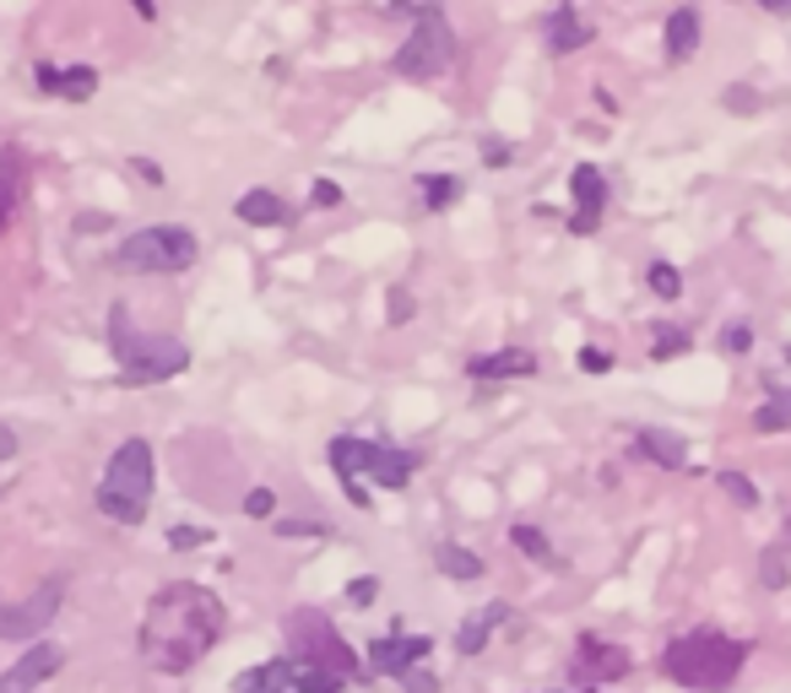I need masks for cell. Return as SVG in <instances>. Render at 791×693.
<instances>
[{
    "instance_id": "obj_34",
    "label": "cell",
    "mask_w": 791,
    "mask_h": 693,
    "mask_svg": "<svg viewBox=\"0 0 791 693\" xmlns=\"http://www.w3.org/2000/svg\"><path fill=\"white\" fill-rule=\"evenodd\" d=\"M396 683H402L407 693H439V677H434V672H423V666H413V672H402Z\"/></svg>"
},
{
    "instance_id": "obj_29",
    "label": "cell",
    "mask_w": 791,
    "mask_h": 693,
    "mask_svg": "<svg viewBox=\"0 0 791 693\" xmlns=\"http://www.w3.org/2000/svg\"><path fill=\"white\" fill-rule=\"evenodd\" d=\"M715 483H721V493H726L738 509H753V504H759V488H753L743 472H715Z\"/></svg>"
},
{
    "instance_id": "obj_15",
    "label": "cell",
    "mask_w": 791,
    "mask_h": 693,
    "mask_svg": "<svg viewBox=\"0 0 791 693\" xmlns=\"http://www.w3.org/2000/svg\"><path fill=\"white\" fill-rule=\"evenodd\" d=\"M705 39V22H700V6H678L672 17H666L662 28V49L666 60H694V49Z\"/></svg>"
},
{
    "instance_id": "obj_12",
    "label": "cell",
    "mask_w": 791,
    "mask_h": 693,
    "mask_svg": "<svg viewBox=\"0 0 791 693\" xmlns=\"http://www.w3.org/2000/svg\"><path fill=\"white\" fill-rule=\"evenodd\" d=\"M434 651V640L428 634H413V640H402V634H385L369 645V672H385V677H402V672H413L423 666Z\"/></svg>"
},
{
    "instance_id": "obj_43",
    "label": "cell",
    "mask_w": 791,
    "mask_h": 693,
    "mask_svg": "<svg viewBox=\"0 0 791 693\" xmlns=\"http://www.w3.org/2000/svg\"><path fill=\"white\" fill-rule=\"evenodd\" d=\"M11 455H17V434L0 423V461H11Z\"/></svg>"
},
{
    "instance_id": "obj_20",
    "label": "cell",
    "mask_w": 791,
    "mask_h": 693,
    "mask_svg": "<svg viewBox=\"0 0 791 693\" xmlns=\"http://www.w3.org/2000/svg\"><path fill=\"white\" fill-rule=\"evenodd\" d=\"M504 617H510V607H504V602H483V607H477L472 617H466V623H461L456 651H461V655H483V651H488V640H494V628H500Z\"/></svg>"
},
{
    "instance_id": "obj_23",
    "label": "cell",
    "mask_w": 791,
    "mask_h": 693,
    "mask_svg": "<svg viewBox=\"0 0 791 693\" xmlns=\"http://www.w3.org/2000/svg\"><path fill=\"white\" fill-rule=\"evenodd\" d=\"M434 564L445 580H483V558L472 553V547H456V542H439L434 547Z\"/></svg>"
},
{
    "instance_id": "obj_41",
    "label": "cell",
    "mask_w": 791,
    "mask_h": 693,
    "mask_svg": "<svg viewBox=\"0 0 791 693\" xmlns=\"http://www.w3.org/2000/svg\"><path fill=\"white\" fill-rule=\"evenodd\" d=\"M309 201H315V206H336V201H342V190H336L332 179H320V185L309 190Z\"/></svg>"
},
{
    "instance_id": "obj_1",
    "label": "cell",
    "mask_w": 791,
    "mask_h": 693,
    "mask_svg": "<svg viewBox=\"0 0 791 693\" xmlns=\"http://www.w3.org/2000/svg\"><path fill=\"white\" fill-rule=\"evenodd\" d=\"M223 623H228V612H223V602L211 596L207 585L174 580V585H164V591L147 602L136 651H141V661H147L152 672L179 677V672H190V666L223 640Z\"/></svg>"
},
{
    "instance_id": "obj_13",
    "label": "cell",
    "mask_w": 791,
    "mask_h": 693,
    "mask_svg": "<svg viewBox=\"0 0 791 693\" xmlns=\"http://www.w3.org/2000/svg\"><path fill=\"white\" fill-rule=\"evenodd\" d=\"M575 672H581L585 683H602V677H624V672H629V651H624V645H607V640H596V634H581V645H575Z\"/></svg>"
},
{
    "instance_id": "obj_35",
    "label": "cell",
    "mask_w": 791,
    "mask_h": 693,
    "mask_svg": "<svg viewBox=\"0 0 791 693\" xmlns=\"http://www.w3.org/2000/svg\"><path fill=\"white\" fill-rule=\"evenodd\" d=\"M413 293H407V287H390V315H385V320H390V326H402V320H413Z\"/></svg>"
},
{
    "instance_id": "obj_26",
    "label": "cell",
    "mask_w": 791,
    "mask_h": 693,
    "mask_svg": "<svg viewBox=\"0 0 791 693\" xmlns=\"http://www.w3.org/2000/svg\"><path fill=\"white\" fill-rule=\"evenodd\" d=\"M510 542H515L532 564H547V570H558V564H564V558L553 553V542H547L537 526H526V521H521V526H510Z\"/></svg>"
},
{
    "instance_id": "obj_22",
    "label": "cell",
    "mask_w": 791,
    "mask_h": 693,
    "mask_svg": "<svg viewBox=\"0 0 791 693\" xmlns=\"http://www.w3.org/2000/svg\"><path fill=\"white\" fill-rule=\"evenodd\" d=\"M234 693H288V655L239 672V677H234Z\"/></svg>"
},
{
    "instance_id": "obj_38",
    "label": "cell",
    "mask_w": 791,
    "mask_h": 693,
    "mask_svg": "<svg viewBox=\"0 0 791 693\" xmlns=\"http://www.w3.org/2000/svg\"><path fill=\"white\" fill-rule=\"evenodd\" d=\"M271 509H277V498H271L266 488H250V493H245V515H255V521H266Z\"/></svg>"
},
{
    "instance_id": "obj_39",
    "label": "cell",
    "mask_w": 791,
    "mask_h": 693,
    "mask_svg": "<svg viewBox=\"0 0 791 693\" xmlns=\"http://www.w3.org/2000/svg\"><path fill=\"white\" fill-rule=\"evenodd\" d=\"M201 542H207V531L201 526H174L168 531V547H179V553H185V547H201Z\"/></svg>"
},
{
    "instance_id": "obj_10",
    "label": "cell",
    "mask_w": 791,
    "mask_h": 693,
    "mask_svg": "<svg viewBox=\"0 0 791 693\" xmlns=\"http://www.w3.org/2000/svg\"><path fill=\"white\" fill-rule=\"evenodd\" d=\"M60 666H66V651L49 645V640H39L33 651H22V661H17L11 672H0V693H39Z\"/></svg>"
},
{
    "instance_id": "obj_19",
    "label": "cell",
    "mask_w": 791,
    "mask_h": 693,
    "mask_svg": "<svg viewBox=\"0 0 791 693\" xmlns=\"http://www.w3.org/2000/svg\"><path fill=\"white\" fill-rule=\"evenodd\" d=\"M33 77H39L43 92H60V98H71V103H87V98L98 92V71H92V66H71V71H60V66H39Z\"/></svg>"
},
{
    "instance_id": "obj_30",
    "label": "cell",
    "mask_w": 791,
    "mask_h": 693,
    "mask_svg": "<svg viewBox=\"0 0 791 693\" xmlns=\"http://www.w3.org/2000/svg\"><path fill=\"white\" fill-rule=\"evenodd\" d=\"M721 103H726L732 115H759V109H764V98H759L749 82H732L726 92H721Z\"/></svg>"
},
{
    "instance_id": "obj_45",
    "label": "cell",
    "mask_w": 791,
    "mask_h": 693,
    "mask_svg": "<svg viewBox=\"0 0 791 693\" xmlns=\"http://www.w3.org/2000/svg\"><path fill=\"white\" fill-rule=\"evenodd\" d=\"M6 217H11V190L0 185V228H6Z\"/></svg>"
},
{
    "instance_id": "obj_24",
    "label": "cell",
    "mask_w": 791,
    "mask_h": 693,
    "mask_svg": "<svg viewBox=\"0 0 791 693\" xmlns=\"http://www.w3.org/2000/svg\"><path fill=\"white\" fill-rule=\"evenodd\" d=\"M787 428H791V390L787 385H775L770 402L753 412V434H787Z\"/></svg>"
},
{
    "instance_id": "obj_32",
    "label": "cell",
    "mask_w": 791,
    "mask_h": 693,
    "mask_svg": "<svg viewBox=\"0 0 791 693\" xmlns=\"http://www.w3.org/2000/svg\"><path fill=\"white\" fill-rule=\"evenodd\" d=\"M721 347H726L732 358H743V353H753V326H749V320H732V326L721 330Z\"/></svg>"
},
{
    "instance_id": "obj_9",
    "label": "cell",
    "mask_w": 791,
    "mask_h": 693,
    "mask_svg": "<svg viewBox=\"0 0 791 693\" xmlns=\"http://www.w3.org/2000/svg\"><path fill=\"white\" fill-rule=\"evenodd\" d=\"M66 602V580H43L28 602H6L0 596V640H39L55 623V612Z\"/></svg>"
},
{
    "instance_id": "obj_11",
    "label": "cell",
    "mask_w": 791,
    "mask_h": 693,
    "mask_svg": "<svg viewBox=\"0 0 791 693\" xmlns=\"http://www.w3.org/2000/svg\"><path fill=\"white\" fill-rule=\"evenodd\" d=\"M570 190H575V217H570V234H596L602 228V206H607V179L596 164H581L570 174Z\"/></svg>"
},
{
    "instance_id": "obj_8",
    "label": "cell",
    "mask_w": 791,
    "mask_h": 693,
    "mask_svg": "<svg viewBox=\"0 0 791 693\" xmlns=\"http://www.w3.org/2000/svg\"><path fill=\"white\" fill-rule=\"evenodd\" d=\"M288 640H293V651L304 655V661L326 666V672H336V677H364V672H369V666L358 661V651L336 634V623L320 607H298L288 617Z\"/></svg>"
},
{
    "instance_id": "obj_18",
    "label": "cell",
    "mask_w": 791,
    "mask_h": 693,
    "mask_svg": "<svg viewBox=\"0 0 791 693\" xmlns=\"http://www.w3.org/2000/svg\"><path fill=\"white\" fill-rule=\"evenodd\" d=\"M634 449H640L645 461H656L662 472H683V466H689V439H683V434H666V428H640V434H634Z\"/></svg>"
},
{
    "instance_id": "obj_5",
    "label": "cell",
    "mask_w": 791,
    "mask_h": 693,
    "mask_svg": "<svg viewBox=\"0 0 791 693\" xmlns=\"http://www.w3.org/2000/svg\"><path fill=\"white\" fill-rule=\"evenodd\" d=\"M332 466L342 483L375 477L379 488H407L417 472V455L413 449H396V445H379V439H353V434H342V439H332Z\"/></svg>"
},
{
    "instance_id": "obj_2",
    "label": "cell",
    "mask_w": 791,
    "mask_h": 693,
    "mask_svg": "<svg viewBox=\"0 0 791 693\" xmlns=\"http://www.w3.org/2000/svg\"><path fill=\"white\" fill-rule=\"evenodd\" d=\"M753 645L743 640H732V634H721V628H694V634H683V640H672L662 651V672L672 683H683V689H732L738 683V672H743V661H749Z\"/></svg>"
},
{
    "instance_id": "obj_27",
    "label": "cell",
    "mask_w": 791,
    "mask_h": 693,
    "mask_svg": "<svg viewBox=\"0 0 791 693\" xmlns=\"http://www.w3.org/2000/svg\"><path fill=\"white\" fill-rule=\"evenodd\" d=\"M787 580H791L787 542H775V547H764V558H759V585H764V591H787Z\"/></svg>"
},
{
    "instance_id": "obj_17",
    "label": "cell",
    "mask_w": 791,
    "mask_h": 693,
    "mask_svg": "<svg viewBox=\"0 0 791 693\" xmlns=\"http://www.w3.org/2000/svg\"><path fill=\"white\" fill-rule=\"evenodd\" d=\"M234 217H239V222H250V228H288L293 206L283 201L277 190H245L239 206H234Z\"/></svg>"
},
{
    "instance_id": "obj_28",
    "label": "cell",
    "mask_w": 791,
    "mask_h": 693,
    "mask_svg": "<svg viewBox=\"0 0 791 693\" xmlns=\"http://www.w3.org/2000/svg\"><path fill=\"white\" fill-rule=\"evenodd\" d=\"M645 283H651V293H656L662 304H672V298L683 293V271H678V266H666V260H651V271H645Z\"/></svg>"
},
{
    "instance_id": "obj_40",
    "label": "cell",
    "mask_w": 791,
    "mask_h": 693,
    "mask_svg": "<svg viewBox=\"0 0 791 693\" xmlns=\"http://www.w3.org/2000/svg\"><path fill=\"white\" fill-rule=\"evenodd\" d=\"M581 368L585 374H607V368H613V353H602V347H581Z\"/></svg>"
},
{
    "instance_id": "obj_42",
    "label": "cell",
    "mask_w": 791,
    "mask_h": 693,
    "mask_svg": "<svg viewBox=\"0 0 791 693\" xmlns=\"http://www.w3.org/2000/svg\"><path fill=\"white\" fill-rule=\"evenodd\" d=\"M130 168H136V174L147 179V185H164V168L152 164V158H130Z\"/></svg>"
},
{
    "instance_id": "obj_44",
    "label": "cell",
    "mask_w": 791,
    "mask_h": 693,
    "mask_svg": "<svg viewBox=\"0 0 791 693\" xmlns=\"http://www.w3.org/2000/svg\"><path fill=\"white\" fill-rule=\"evenodd\" d=\"M342 493H347L358 509H369V488H358V483H342Z\"/></svg>"
},
{
    "instance_id": "obj_6",
    "label": "cell",
    "mask_w": 791,
    "mask_h": 693,
    "mask_svg": "<svg viewBox=\"0 0 791 693\" xmlns=\"http://www.w3.org/2000/svg\"><path fill=\"white\" fill-rule=\"evenodd\" d=\"M196 255H201L196 234L168 222V228H141V234H130L126 245L115 249V266H120V271H136V277H164V271H185Z\"/></svg>"
},
{
    "instance_id": "obj_36",
    "label": "cell",
    "mask_w": 791,
    "mask_h": 693,
    "mask_svg": "<svg viewBox=\"0 0 791 693\" xmlns=\"http://www.w3.org/2000/svg\"><path fill=\"white\" fill-rule=\"evenodd\" d=\"M375 596H379V580H375V574H364V580H353V585H347V602H353V607H369Z\"/></svg>"
},
{
    "instance_id": "obj_21",
    "label": "cell",
    "mask_w": 791,
    "mask_h": 693,
    "mask_svg": "<svg viewBox=\"0 0 791 693\" xmlns=\"http://www.w3.org/2000/svg\"><path fill=\"white\" fill-rule=\"evenodd\" d=\"M288 689L293 693H342V677L326 672V666H315V661H304V655H288Z\"/></svg>"
},
{
    "instance_id": "obj_7",
    "label": "cell",
    "mask_w": 791,
    "mask_h": 693,
    "mask_svg": "<svg viewBox=\"0 0 791 693\" xmlns=\"http://www.w3.org/2000/svg\"><path fill=\"white\" fill-rule=\"evenodd\" d=\"M451 55H456V33H451V17L439 11V6H417V28L407 33V43L396 49V77H407V82H428V77H439L445 66H451Z\"/></svg>"
},
{
    "instance_id": "obj_31",
    "label": "cell",
    "mask_w": 791,
    "mask_h": 693,
    "mask_svg": "<svg viewBox=\"0 0 791 693\" xmlns=\"http://www.w3.org/2000/svg\"><path fill=\"white\" fill-rule=\"evenodd\" d=\"M683 353H689V330H656V347H651V358H656V364H666V358H683Z\"/></svg>"
},
{
    "instance_id": "obj_47",
    "label": "cell",
    "mask_w": 791,
    "mask_h": 693,
    "mask_svg": "<svg viewBox=\"0 0 791 693\" xmlns=\"http://www.w3.org/2000/svg\"><path fill=\"white\" fill-rule=\"evenodd\" d=\"M581 693H591V689H581Z\"/></svg>"
},
{
    "instance_id": "obj_37",
    "label": "cell",
    "mask_w": 791,
    "mask_h": 693,
    "mask_svg": "<svg viewBox=\"0 0 791 693\" xmlns=\"http://www.w3.org/2000/svg\"><path fill=\"white\" fill-rule=\"evenodd\" d=\"M477 158H483V164H488V168H504V164H510V158H515V152H510V141H494V136H488V141L477 147Z\"/></svg>"
},
{
    "instance_id": "obj_3",
    "label": "cell",
    "mask_w": 791,
    "mask_h": 693,
    "mask_svg": "<svg viewBox=\"0 0 791 693\" xmlns=\"http://www.w3.org/2000/svg\"><path fill=\"white\" fill-rule=\"evenodd\" d=\"M109 347H115V364L126 385H158L190 368V347L179 336H147V330L130 326V309L115 304L109 309Z\"/></svg>"
},
{
    "instance_id": "obj_4",
    "label": "cell",
    "mask_w": 791,
    "mask_h": 693,
    "mask_svg": "<svg viewBox=\"0 0 791 693\" xmlns=\"http://www.w3.org/2000/svg\"><path fill=\"white\" fill-rule=\"evenodd\" d=\"M152 504V445L147 439H126L109 455L103 483H98V509L120 526H141Z\"/></svg>"
},
{
    "instance_id": "obj_14",
    "label": "cell",
    "mask_w": 791,
    "mask_h": 693,
    "mask_svg": "<svg viewBox=\"0 0 791 693\" xmlns=\"http://www.w3.org/2000/svg\"><path fill=\"white\" fill-rule=\"evenodd\" d=\"M466 374L472 379H526V374H537V353H526V347L477 353V358H466Z\"/></svg>"
},
{
    "instance_id": "obj_46",
    "label": "cell",
    "mask_w": 791,
    "mask_h": 693,
    "mask_svg": "<svg viewBox=\"0 0 791 693\" xmlns=\"http://www.w3.org/2000/svg\"><path fill=\"white\" fill-rule=\"evenodd\" d=\"M764 11H775V17H791V0H764Z\"/></svg>"
},
{
    "instance_id": "obj_16",
    "label": "cell",
    "mask_w": 791,
    "mask_h": 693,
    "mask_svg": "<svg viewBox=\"0 0 791 693\" xmlns=\"http://www.w3.org/2000/svg\"><path fill=\"white\" fill-rule=\"evenodd\" d=\"M542 43H547V55H575L581 43H591V28L581 22L575 6H553L542 22Z\"/></svg>"
},
{
    "instance_id": "obj_33",
    "label": "cell",
    "mask_w": 791,
    "mask_h": 693,
    "mask_svg": "<svg viewBox=\"0 0 791 693\" xmlns=\"http://www.w3.org/2000/svg\"><path fill=\"white\" fill-rule=\"evenodd\" d=\"M271 526H277V536H332L326 521H271Z\"/></svg>"
},
{
    "instance_id": "obj_25",
    "label": "cell",
    "mask_w": 791,
    "mask_h": 693,
    "mask_svg": "<svg viewBox=\"0 0 791 693\" xmlns=\"http://www.w3.org/2000/svg\"><path fill=\"white\" fill-rule=\"evenodd\" d=\"M417 190H423V206H428V211H445V206L461 201L456 174H417Z\"/></svg>"
}]
</instances>
